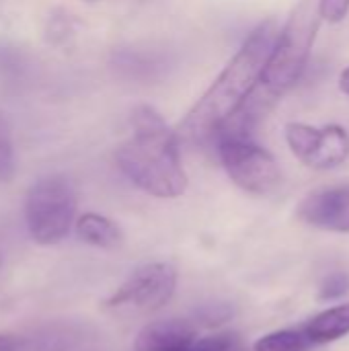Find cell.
I'll use <instances>...</instances> for the list:
<instances>
[{
	"label": "cell",
	"mask_w": 349,
	"mask_h": 351,
	"mask_svg": "<svg viewBox=\"0 0 349 351\" xmlns=\"http://www.w3.org/2000/svg\"><path fill=\"white\" fill-rule=\"evenodd\" d=\"M278 37L274 19L259 23L230 58L210 88L195 101L185 117L175 128L179 142L212 144L228 119L243 107L247 97L257 86L263 66Z\"/></svg>",
	"instance_id": "cell-1"
},
{
	"label": "cell",
	"mask_w": 349,
	"mask_h": 351,
	"mask_svg": "<svg viewBox=\"0 0 349 351\" xmlns=\"http://www.w3.org/2000/svg\"><path fill=\"white\" fill-rule=\"evenodd\" d=\"M115 162L130 183L152 197L175 199L187 191L181 142L150 105H138L132 111V136L115 150Z\"/></svg>",
	"instance_id": "cell-2"
},
{
	"label": "cell",
	"mask_w": 349,
	"mask_h": 351,
	"mask_svg": "<svg viewBox=\"0 0 349 351\" xmlns=\"http://www.w3.org/2000/svg\"><path fill=\"white\" fill-rule=\"evenodd\" d=\"M78 195L64 175L37 179L25 197V224L29 237L43 247L64 241L76 220Z\"/></svg>",
	"instance_id": "cell-3"
},
{
	"label": "cell",
	"mask_w": 349,
	"mask_h": 351,
	"mask_svg": "<svg viewBox=\"0 0 349 351\" xmlns=\"http://www.w3.org/2000/svg\"><path fill=\"white\" fill-rule=\"evenodd\" d=\"M220 165L230 181L247 193L269 195L282 183V169L274 154L251 136L222 134L214 140Z\"/></svg>",
	"instance_id": "cell-4"
},
{
	"label": "cell",
	"mask_w": 349,
	"mask_h": 351,
	"mask_svg": "<svg viewBox=\"0 0 349 351\" xmlns=\"http://www.w3.org/2000/svg\"><path fill=\"white\" fill-rule=\"evenodd\" d=\"M177 290V269L169 263H146L136 267L130 278L105 302L107 308H134L156 313L171 302Z\"/></svg>",
	"instance_id": "cell-5"
},
{
	"label": "cell",
	"mask_w": 349,
	"mask_h": 351,
	"mask_svg": "<svg viewBox=\"0 0 349 351\" xmlns=\"http://www.w3.org/2000/svg\"><path fill=\"white\" fill-rule=\"evenodd\" d=\"M286 144L292 154L311 169L329 171L344 165L349 156V134L341 125L315 128L300 121H290L284 128Z\"/></svg>",
	"instance_id": "cell-6"
},
{
	"label": "cell",
	"mask_w": 349,
	"mask_h": 351,
	"mask_svg": "<svg viewBox=\"0 0 349 351\" xmlns=\"http://www.w3.org/2000/svg\"><path fill=\"white\" fill-rule=\"evenodd\" d=\"M298 218L321 230L349 232V185L306 195L298 206Z\"/></svg>",
	"instance_id": "cell-7"
},
{
	"label": "cell",
	"mask_w": 349,
	"mask_h": 351,
	"mask_svg": "<svg viewBox=\"0 0 349 351\" xmlns=\"http://www.w3.org/2000/svg\"><path fill=\"white\" fill-rule=\"evenodd\" d=\"M197 339V329L185 319H165L148 323L136 337V351H179Z\"/></svg>",
	"instance_id": "cell-8"
},
{
	"label": "cell",
	"mask_w": 349,
	"mask_h": 351,
	"mask_svg": "<svg viewBox=\"0 0 349 351\" xmlns=\"http://www.w3.org/2000/svg\"><path fill=\"white\" fill-rule=\"evenodd\" d=\"M76 234L86 245H93L97 249H117L123 243L121 228L107 216L97 212H86L74 220Z\"/></svg>",
	"instance_id": "cell-9"
},
{
	"label": "cell",
	"mask_w": 349,
	"mask_h": 351,
	"mask_svg": "<svg viewBox=\"0 0 349 351\" xmlns=\"http://www.w3.org/2000/svg\"><path fill=\"white\" fill-rule=\"evenodd\" d=\"M304 335L313 343H331L349 335V302L317 315L306 325Z\"/></svg>",
	"instance_id": "cell-10"
},
{
	"label": "cell",
	"mask_w": 349,
	"mask_h": 351,
	"mask_svg": "<svg viewBox=\"0 0 349 351\" xmlns=\"http://www.w3.org/2000/svg\"><path fill=\"white\" fill-rule=\"evenodd\" d=\"M306 348H309V339L304 333L284 329L263 335L253 346V351H306Z\"/></svg>",
	"instance_id": "cell-11"
},
{
	"label": "cell",
	"mask_w": 349,
	"mask_h": 351,
	"mask_svg": "<svg viewBox=\"0 0 349 351\" xmlns=\"http://www.w3.org/2000/svg\"><path fill=\"white\" fill-rule=\"evenodd\" d=\"M16 173L12 128L4 115H0V183H10Z\"/></svg>",
	"instance_id": "cell-12"
},
{
	"label": "cell",
	"mask_w": 349,
	"mask_h": 351,
	"mask_svg": "<svg viewBox=\"0 0 349 351\" xmlns=\"http://www.w3.org/2000/svg\"><path fill=\"white\" fill-rule=\"evenodd\" d=\"M179 351H247L245 343L239 335L234 333H220V335H210L204 339H193L187 348Z\"/></svg>",
	"instance_id": "cell-13"
},
{
	"label": "cell",
	"mask_w": 349,
	"mask_h": 351,
	"mask_svg": "<svg viewBox=\"0 0 349 351\" xmlns=\"http://www.w3.org/2000/svg\"><path fill=\"white\" fill-rule=\"evenodd\" d=\"M230 317H232V308L222 302L204 304L195 311V323L204 325V327H218V325L226 323Z\"/></svg>",
	"instance_id": "cell-14"
},
{
	"label": "cell",
	"mask_w": 349,
	"mask_h": 351,
	"mask_svg": "<svg viewBox=\"0 0 349 351\" xmlns=\"http://www.w3.org/2000/svg\"><path fill=\"white\" fill-rule=\"evenodd\" d=\"M319 14L325 23H341L349 14V0H319Z\"/></svg>",
	"instance_id": "cell-15"
},
{
	"label": "cell",
	"mask_w": 349,
	"mask_h": 351,
	"mask_svg": "<svg viewBox=\"0 0 349 351\" xmlns=\"http://www.w3.org/2000/svg\"><path fill=\"white\" fill-rule=\"evenodd\" d=\"M349 292V276L348 274H333L329 276L323 286H321V298L323 300H337L341 298L344 294Z\"/></svg>",
	"instance_id": "cell-16"
},
{
	"label": "cell",
	"mask_w": 349,
	"mask_h": 351,
	"mask_svg": "<svg viewBox=\"0 0 349 351\" xmlns=\"http://www.w3.org/2000/svg\"><path fill=\"white\" fill-rule=\"evenodd\" d=\"M339 90L349 97V66L348 68H344L341 74H339Z\"/></svg>",
	"instance_id": "cell-17"
},
{
	"label": "cell",
	"mask_w": 349,
	"mask_h": 351,
	"mask_svg": "<svg viewBox=\"0 0 349 351\" xmlns=\"http://www.w3.org/2000/svg\"><path fill=\"white\" fill-rule=\"evenodd\" d=\"M88 2H95V0H88Z\"/></svg>",
	"instance_id": "cell-18"
}]
</instances>
